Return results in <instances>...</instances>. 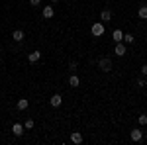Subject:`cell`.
Returning a JSON list of instances; mask_svg holds the SVG:
<instances>
[{
	"mask_svg": "<svg viewBox=\"0 0 147 145\" xmlns=\"http://www.w3.org/2000/svg\"><path fill=\"white\" fill-rule=\"evenodd\" d=\"M32 127H34V120H32V118H28V120L24 122V129H32Z\"/></svg>",
	"mask_w": 147,
	"mask_h": 145,
	"instance_id": "cell-16",
	"label": "cell"
},
{
	"mask_svg": "<svg viewBox=\"0 0 147 145\" xmlns=\"http://www.w3.org/2000/svg\"><path fill=\"white\" fill-rule=\"evenodd\" d=\"M41 14H43V18H45V20H51V18H53V14H55V12H53V8H51V6H45V8H43V12H41Z\"/></svg>",
	"mask_w": 147,
	"mask_h": 145,
	"instance_id": "cell-8",
	"label": "cell"
},
{
	"mask_svg": "<svg viewBox=\"0 0 147 145\" xmlns=\"http://www.w3.org/2000/svg\"><path fill=\"white\" fill-rule=\"evenodd\" d=\"M39 2H41V0H30V4H32V6H39Z\"/></svg>",
	"mask_w": 147,
	"mask_h": 145,
	"instance_id": "cell-22",
	"label": "cell"
},
{
	"mask_svg": "<svg viewBox=\"0 0 147 145\" xmlns=\"http://www.w3.org/2000/svg\"><path fill=\"white\" fill-rule=\"evenodd\" d=\"M137 122H139V125H147V116H145V114H141V116L137 118Z\"/></svg>",
	"mask_w": 147,
	"mask_h": 145,
	"instance_id": "cell-18",
	"label": "cell"
},
{
	"mask_svg": "<svg viewBox=\"0 0 147 145\" xmlns=\"http://www.w3.org/2000/svg\"><path fill=\"white\" fill-rule=\"evenodd\" d=\"M112 39L116 41V43H120V41L124 39V32H122V30H114V34H112Z\"/></svg>",
	"mask_w": 147,
	"mask_h": 145,
	"instance_id": "cell-7",
	"label": "cell"
},
{
	"mask_svg": "<svg viewBox=\"0 0 147 145\" xmlns=\"http://www.w3.org/2000/svg\"><path fill=\"white\" fill-rule=\"evenodd\" d=\"M100 20H102V24H104V22H110V20H112V12H110V10H102Z\"/></svg>",
	"mask_w": 147,
	"mask_h": 145,
	"instance_id": "cell-9",
	"label": "cell"
},
{
	"mask_svg": "<svg viewBox=\"0 0 147 145\" xmlns=\"http://www.w3.org/2000/svg\"><path fill=\"white\" fill-rule=\"evenodd\" d=\"M28 104H30V102L26 100V98H20L18 104H16V108H18V110H26V108H28Z\"/></svg>",
	"mask_w": 147,
	"mask_h": 145,
	"instance_id": "cell-14",
	"label": "cell"
},
{
	"mask_svg": "<svg viewBox=\"0 0 147 145\" xmlns=\"http://www.w3.org/2000/svg\"><path fill=\"white\" fill-rule=\"evenodd\" d=\"M90 32H92V35H94V37H100V35L104 34V24H102V22H96L90 28Z\"/></svg>",
	"mask_w": 147,
	"mask_h": 145,
	"instance_id": "cell-2",
	"label": "cell"
},
{
	"mask_svg": "<svg viewBox=\"0 0 147 145\" xmlns=\"http://www.w3.org/2000/svg\"><path fill=\"white\" fill-rule=\"evenodd\" d=\"M12 37H14V41H22V39H24V32H22V30H14Z\"/></svg>",
	"mask_w": 147,
	"mask_h": 145,
	"instance_id": "cell-13",
	"label": "cell"
},
{
	"mask_svg": "<svg viewBox=\"0 0 147 145\" xmlns=\"http://www.w3.org/2000/svg\"><path fill=\"white\" fill-rule=\"evenodd\" d=\"M49 104H51L53 108H59V106L63 104V96H61V94H53L51 100H49Z\"/></svg>",
	"mask_w": 147,
	"mask_h": 145,
	"instance_id": "cell-3",
	"label": "cell"
},
{
	"mask_svg": "<svg viewBox=\"0 0 147 145\" xmlns=\"http://www.w3.org/2000/svg\"><path fill=\"white\" fill-rule=\"evenodd\" d=\"M137 84H139V86H145V84H147V82H145V78L141 77V78H139V80H137Z\"/></svg>",
	"mask_w": 147,
	"mask_h": 145,
	"instance_id": "cell-21",
	"label": "cell"
},
{
	"mask_svg": "<svg viewBox=\"0 0 147 145\" xmlns=\"http://www.w3.org/2000/svg\"><path fill=\"white\" fill-rule=\"evenodd\" d=\"M39 57H41V53H39V51H34V53H30V55H28V61H30V63H37V61H39Z\"/></svg>",
	"mask_w": 147,
	"mask_h": 145,
	"instance_id": "cell-11",
	"label": "cell"
},
{
	"mask_svg": "<svg viewBox=\"0 0 147 145\" xmlns=\"http://www.w3.org/2000/svg\"><path fill=\"white\" fill-rule=\"evenodd\" d=\"M77 67H79L77 61H71V63H69V69H71V71H77Z\"/></svg>",
	"mask_w": 147,
	"mask_h": 145,
	"instance_id": "cell-19",
	"label": "cell"
},
{
	"mask_svg": "<svg viewBox=\"0 0 147 145\" xmlns=\"http://www.w3.org/2000/svg\"><path fill=\"white\" fill-rule=\"evenodd\" d=\"M141 75L147 77V65H141Z\"/></svg>",
	"mask_w": 147,
	"mask_h": 145,
	"instance_id": "cell-20",
	"label": "cell"
},
{
	"mask_svg": "<svg viewBox=\"0 0 147 145\" xmlns=\"http://www.w3.org/2000/svg\"><path fill=\"white\" fill-rule=\"evenodd\" d=\"M12 132H14L16 137H20V135H24V125L22 123H14V125H12Z\"/></svg>",
	"mask_w": 147,
	"mask_h": 145,
	"instance_id": "cell-5",
	"label": "cell"
},
{
	"mask_svg": "<svg viewBox=\"0 0 147 145\" xmlns=\"http://www.w3.org/2000/svg\"><path fill=\"white\" fill-rule=\"evenodd\" d=\"M69 84H71L73 88H77V86H79V84H80L79 77H77V75H71V78H69Z\"/></svg>",
	"mask_w": 147,
	"mask_h": 145,
	"instance_id": "cell-12",
	"label": "cell"
},
{
	"mask_svg": "<svg viewBox=\"0 0 147 145\" xmlns=\"http://www.w3.org/2000/svg\"><path fill=\"white\" fill-rule=\"evenodd\" d=\"M51 2H53V4H55V2H59V0H51Z\"/></svg>",
	"mask_w": 147,
	"mask_h": 145,
	"instance_id": "cell-23",
	"label": "cell"
},
{
	"mask_svg": "<svg viewBox=\"0 0 147 145\" xmlns=\"http://www.w3.org/2000/svg\"><path fill=\"white\" fill-rule=\"evenodd\" d=\"M98 69H100L102 73H110V71H112V61H110V57H100V59H98Z\"/></svg>",
	"mask_w": 147,
	"mask_h": 145,
	"instance_id": "cell-1",
	"label": "cell"
},
{
	"mask_svg": "<svg viewBox=\"0 0 147 145\" xmlns=\"http://www.w3.org/2000/svg\"><path fill=\"white\" fill-rule=\"evenodd\" d=\"M143 139V132L141 129H131V141H141Z\"/></svg>",
	"mask_w": 147,
	"mask_h": 145,
	"instance_id": "cell-6",
	"label": "cell"
},
{
	"mask_svg": "<svg viewBox=\"0 0 147 145\" xmlns=\"http://www.w3.org/2000/svg\"><path fill=\"white\" fill-rule=\"evenodd\" d=\"M71 141H73V143H82V135L79 134V132H73V134H71Z\"/></svg>",
	"mask_w": 147,
	"mask_h": 145,
	"instance_id": "cell-10",
	"label": "cell"
},
{
	"mask_svg": "<svg viewBox=\"0 0 147 145\" xmlns=\"http://www.w3.org/2000/svg\"><path fill=\"white\" fill-rule=\"evenodd\" d=\"M137 16H139L141 20H147V6H141V8L137 10Z\"/></svg>",
	"mask_w": 147,
	"mask_h": 145,
	"instance_id": "cell-15",
	"label": "cell"
},
{
	"mask_svg": "<svg viewBox=\"0 0 147 145\" xmlns=\"http://www.w3.org/2000/svg\"><path fill=\"white\" fill-rule=\"evenodd\" d=\"M114 53H116L118 57H124V55H125V45L122 43V41H120V43H116V49H114Z\"/></svg>",
	"mask_w": 147,
	"mask_h": 145,
	"instance_id": "cell-4",
	"label": "cell"
},
{
	"mask_svg": "<svg viewBox=\"0 0 147 145\" xmlns=\"http://www.w3.org/2000/svg\"><path fill=\"white\" fill-rule=\"evenodd\" d=\"M122 41H125V43H134V35L131 34H124V39Z\"/></svg>",
	"mask_w": 147,
	"mask_h": 145,
	"instance_id": "cell-17",
	"label": "cell"
}]
</instances>
